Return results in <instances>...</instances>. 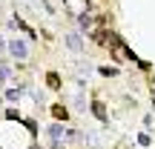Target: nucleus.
I'll list each match as a JSON object with an SVG mask.
<instances>
[{"instance_id": "f257e3e1", "label": "nucleus", "mask_w": 155, "mask_h": 149, "mask_svg": "<svg viewBox=\"0 0 155 149\" xmlns=\"http://www.w3.org/2000/svg\"><path fill=\"white\" fill-rule=\"evenodd\" d=\"M6 49H9V55L17 57V60H26V57H29V43H26V40H9Z\"/></svg>"}, {"instance_id": "f03ea898", "label": "nucleus", "mask_w": 155, "mask_h": 149, "mask_svg": "<svg viewBox=\"0 0 155 149\" xmlns=\"http://www.w3.org/2000/svg\"><path fill=\"white\" fill-rule=\"evenodd\" d=\"M46 135L52 138V146H63V141H66V129L61 126V123H49V129H46Z\"/></svg>"}, {"instance_id": "7ed1b4c3", "label": "nucleus", "mask_w": 155, "mask_h": 149, "mask_svg": "<svg viewBox=\"0 0 155 149\" xmlns=\"http://www.w3.org/2000/svg\"><path fill=\"white\" fill-rule=\"evenodd\" d=\"M63 40H66V46H69L72 52H83V40H81V34H78V32H69Z\"/></svg>"}, {"instance_id": "20e7f679", "label": "nucleus", "mask_w": 155, "mask_h": 149, "mask_svg": "<svg viewBox=\"0 0 155 149\" xmlns=\"http://www.w3.org/2000/svg\"><path fill=\"white\" fill-rule=\"evenodd\" d=\"M78 26H81V32H92V17L83 11V15L78 17Z\"/></svg>"}, {"instance_id": "39448f33", "label": "nucleus", "mask_w": 155, "mask_h": 149, "mask_svg": "<svg viewBox=\"0 0 155 149\" xmlns=\"http://www.w3.org/2000/svg\"><path fill=\"white\" fill-rule=\"evenodd\" d=\"M9 77H12V69L6 66V63H0V83H6Z\"/></svg>"}, {"instance_id": "423d86ee", "label": "nucleus", "mask_w": 155, "mask_h": 149, "mask_svg": "<svg viewBox=\"0 0 155 149\" xmlns=\"http://www.w3.org/2000/svg\"><path fill=\"white\" fill-rule=\"evenodd\" d=\"M17 98H20V89H9V92H6V100H9V103H15Z\"/></svg>"}, {"instance_id": "0eeeda50", "label": "nucleus", "mask_w": 155, "mask_h": 149, "mask_svg": "<svg viewBox=\"0 0 155 149\" xmlns=\"http://www.w3.org/2000/svg\"><path fill=\"white\" fill-rule=\"evenodd\" d=\"M3 52H6V40L0 37V55H3Z\"/></svg>"}]
</instances>
